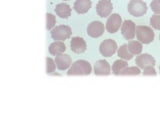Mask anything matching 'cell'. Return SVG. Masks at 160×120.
Wrapping results in <instances>:
<instances>
[{
  "label": "cell",
  "mask_w": 160,
  "mask_h": 120,
  "mask_svg": "<svg viewBox=\"0 0 160 120\" xmlns=\"http://www.w3.org/2000/svg\"><path fill=\"white\" fill-rule=\"evenodd\" d=\"M92 72V67L86 60H77L71 64L68 69L67 75H89Z\"/></svg>",
  "instance_id": "obj_1"
},
{
  "label": "cell",
  "mask_w": 160,
  "mask_h": 120,
  "mask_svg": "<svg viewBox=\"0 0 160 120\" xmlns=\"http://www.w3.org/2000/svg\"><path fill=\"white\" fill-rule=\"evenodd\" d=\"M136 37L138 41H140L142 44H149L154 40L155 34L151 27L138 25L136 26Z\"/></svg>",
  "instance_id": "obj_2"
},
{
  "label": "cell",
  "mask_w": 160,
  "mask_h": 120,
  "mask_svg": "<svg viewBox=\"0 0 160 120\" xmlns=\"http://www.w3.org/2000/svg\"><path fill=\"white\" fill-rule=\"evenodd\" d=\"M128 12L135 17H141L147 12V5L142 0H131L128 3Z\"/></svg>",
  "instance_id": "obj_3"
},
{
  "label": "cell",
  "mask_w": 160,
  "mask_h": 120,
  "mask_svg": "<svg viewBox=\"0 0 160 120\" xmlns=\"http://www.w3.org/2000/svg\"><path fill=\"white\" fill-rule=\"evenodd\" d=\"M71 28L67 25H59L51 29V32H50L52 39L55 41H64L71 36Z\"/></svg>",
  "instance_id": "obj_4"
},
{
  "label": "cell",
  "mask_w": 160,
  "mask_h": 120,
  "mask_svg": "<svg viewBox=\"0 0 160 120\" xmlns=\"http://www.w3.org/2000/svg\"><path fill=\"white\" fill-rule=\"evenodd\" d=\"M117 50V43L112 39H106L100 43L99 51L104 57H111Z\"/></svg>",
  "instance_id": "obj_5"
},
{
  "label": "cell",
  "mask_w": 160,
  "mask_h": 120,
  "mask_svg": "<svg viewBox=\"0 0 160 120\" xmlns=\"http://www.w3.org/2000/svg\"><path fill=\"white\" fill-rule=\"evenodd\" d=\"M121 25H122L121 16L117 13H112L111 15H109V17L106 21V26H105V28H106L107 32L113 34L118 31L120 27H121Z\"/></svg>",
  "instance_id": "obj_6"
},
{
  "label": "cell",
  "mask_w": 160,
  "mask_h": 120,
  "mask_svg": "<svg viewBox=\"0 0 160 120\" xmlns=\"http://www.w3.org/2000/svg\"><path fill=\"white\" fill-rule=\"evenodd\" d=\"M121 34L126 40H132L136 35V25L132 20H125L121 25Z\"/></svg>",
  "instance_id": "obj_7"
},
{
  "label": "cell",
  "mask_w": 160,
  "mask_h": 120,
  "mask_svg": "<svg viewBox=\"0 0 160 120\" xmlns=\"http://www.w3.org/2000/svg\"><path fill=\"white\" fill-rule=\"evenodd\" d=\"M113 5L110 0H99L96 4V12L100 17H107L112 12Z\"/></svg>",
  "instance_id": "obj_8"
},
{
  "label": "cell",
  "mask_w": 160,
  "mask_h": 120,
  "mask_svg": "<svg viewBox=\"0 0 160 120\" xmlns=\"http://www.w3.org/2000/svg\"><path fill=\"white\" fill-rule=\"evenodd\" d=\"M104 24L100 21H92L87 26V34L92 38H98L104 33Z\"/></svg>",
  "instance_id": "obj_9"
},
{
  "label": "cell",
  "mask_w": 160,
  "mask_h": 120,
  "mask_svg": "<svg viewBox=\"0 0 160 120\" xmlns=\"http://www.w3.org/2000/svg\"><path fill=\"white\" fill-rule=\"evenodd\" d=\"M155 63H156L155 58L148 53L139 54L136 57V60H135V64H136L140 69H144L148 66H154Z\"/></svg>",
  "instance_id": "obj_10"
},
{
  "label": "cell",
  "mask_w": 160,
  "mask_h": 120,
  "mask_svg": "<svg viewBox=\"0 0 160 120\" xmlns=\"http://www.w3.org/2000/svg\"><path fill=\"white\" fill-rule=\"evenodd\" d=\"M111 73V67L106 60L101 59L94 64V74L98 76H106Z\"/></svg>",
  "instance_id": "obj_11"
},
{
  "label": "cell",
  "mask_w": 160,
  "mask_h": 120,
  "mask_svg": "<svg viewBox=\"0 0 160 120\" xmlns=\"http://www.w3.org/2000/svg\"><path fill=\"white\" fill-rule=\"evenodd\" d=\"M70 48L74 53H83L87 48V44L85 40L81 37H73L70 41Z\"/></svg>",
  "instance_id": "obj_12"
},
{
  "label": "cell",
  "mask_w": 160,
  "mask_h": 120,
  "mask_svg": "<svg viewBox=\"0 0 160 120\" xmlns=\"http://www.w3.org/2000/svg\"><path fill=\"white\" fill-rule=\"evenodd\" d=\"M55 63H56V67L59 70H66L68 67L71 66L72 60L71 57L67 54H59L55 56Z\"/></svg>",
  "instance_id": "obj_13"
},
{
  "label": "cell",
  "mask_w": 160,
  "mask_h": 120,
  "mask_svg": "<svg viewBox=\"0 0 160 120\" xmlns=\"http://www.w3.org/2000/svg\"><path fill=\"white\" fill-rule=\"evenodd\" d=\"M91 0H76L73 4L74 10L79 14H84L88 12L91 8Z\"/></svg>",
  "instance_id": "obj_14"
},
{
  "label": "cell",
  "mask_w": 160,
  "mask_h": 120,
  "mask_svg": "<svg viewBox=\"0 0 160 120\" xmlns=\"http://www.w3.org/2000/svg\"><path fill=\"white\" fill-rule=\"evenodd\" d=\"M55 12L60 18L67 19L71 15V8L66 3H59L55 6Z\"/></svg>",
  "instance_id": "obj_15"
},
{
  "label": "cell",
  "mask_w": 160,
  "mask_h": 120,
  "mask_svg": "<svg viewBox=\"0 0 160 120\" xmlns=\"http://www.w3.org/2000/svg\"><path fill=\"white\" fill-rule=\"evenodd\" d=\"M65 50H66V46H65L63 41H54L49 45L48 48L49 53L53 55V56H57L59 54H62Z\"/></svg>",
  "instance_id": "obj_16"
},
{
  "label": "cell",
  "mask_w": 160,
  "mask_h": 120,
  "mask_svg": "<svg viewBox=\"0 0 160 120\" xmlns=\"http://www.w3.org/2000/svg\"><path fill=\"white\" fill-rule=\"evenodd\" d=\"M126 67H128V63L126 62V60L123 59L115 60L114 63L112 64V73L115 75H120Z\"/></svg>",
  "instance_id": "obj_17"
},
{
  "label": "cell",
  "mask_w": 160,
  "mask_h": 120,
  "mask_svg": "<svg viewBox=\"0 0 160 120\" xmlns=\"http://www.w3.org/2000/svg\"><path fill=\"white\" fill-rule=\"evenodd\" d=\"M128 49L132 55H139L142 51V43L137 40H131L128 42Z\"/></svg>",
  "instance_id": "obj_18"
},
{
  "label": "cell",
  "mask_w": 160,
  "mask_h": 120,
  "mask_svg": "<svg viewBox=\"0 0 160 120\" xmlns=\"http://www.w3.org/2000/svg\"><path fill=\"white\" fill-rule=\"evenodd\" d=\"M117 54H118V56L121 58V59H123V60H131L132 57H133L132 53L129 51L128 45L127 44L121 45V46L118 48Z\"/></svg>",
  "instance_id": "obj_19"
},
{
  "label": "cell",
  "mask_w": 160,
  "mask_h": 120,
  "mask_svg": "<svg viewBox=\"0 0 160 120\" xmlns=\"http://www.w3.org/2000/svg\"><path fill=\"white\" fill-rule=\"evenodd\" d=\"M46 29L47 30H51L53 29L55 23H56V19H55V16L51 13H46Z\"/></svg>",
  "instance_id": "obj_20"
},
{
  "label": "cell",
  "mask_w": 160,
  "mask_h": 120,
  "mask_svg": "<svg viewBox=\"0 0 160 120\" xmlns=\"http://www.w3.org/2000/svg\"><path fill=\"white\" fill-rule=\"evenodd\" d=\"M140 68L136 66H131V67H126L120 75H139L140 74Z\"/></svg>",
  "instance_id": "obj_21"
},
{
  "label": "cell",
  "mask_w": 160,
  "mask_h": 120,
  "mask_svg": "<svg viewBox=\"0 0 160 120\" xmlns=\"http://www.w3.org/2000/svg\"><path fill=\"white\" fill-rule=\"evenodd\" d=\"M150 25L156 30H160V14H154L150 17Z\"/></svg>",
  "instance_id": "obj_22"
},
{
  "label": "cell",
  "mask_w": 160,
  "mask_h": 120,
  "mask_svg": "<svg viewBox=\"0 0 160 120\" xmlns=\"http://www.w3.org/2000/svg\"><path fill=\"white\" fill-rule=\"evenodd\" d=\"M55 68H56V63H55V60H53L50 57H46V73L47 74H51L54 72Z\"/></svg>",
  "instance_id": "obj_23"
},
{
  "label": "cell",
  "mask_w": 160,
  "mask_h": 120,
  "mask_svg": "<svg viewBox=\"0 0 160 120\" xmlns=\"http://www.w3.org/2000/svg\"><path fill=\"white\" fill-rule=\"evenodd\" d=\"M142 74L145 75V76H155V75L157 74V72H156V70H155L154 66H148L143 69Z\"/></svg>",
  "instance_id": "obj_24"
},
{
  "label": "cell",
  "mask_w": 160,
  "mask_h": 120,
  "mask_svg": "<svg viewBox=\"0 0 160 120\" xmlns=\"http://www.w3.org/2000/svg\"><path fill=\"white\" fill-rule=\"evenodd\" d=\"M150 8L155 14H160V2L158 0H152L150 3Z\"/></svg>",
  "instance_id": "obj_25"
},
{
  "label": "cell",
  "mask_w": 160,
  "mask_h": 120,
  "mask_svg": "<svg viewBox=\"0 0 160 120\" xmlns=\"http://www.w3.org/2000/svg\"><path fill=\"white\" fill-rule=\"evenodd\" d=\"M159 72H160V66H159Z\"/></svg>",
  "instance_id": "obj_26"
},
{
  "label": "cell",
  "mask_w": 160,
  "mask_h": 120,
  "mask_svg": "<svg viewBox=\"0 0 160 120\" xmlns=\"http://www.w3.org/2000/svg\"><path fill=\"white\" fill-rule=\"evenodd\" d=\"M159 40H160V34H159Z\"/></svg>",
  "instance_id": "obj_27"
},
{
  "label": "cell",
  "mask_w": 160,
  "mask_h": 120,
  "mask_svg": "<svg viewBox=\"0 0 160 120\" xmlns=\"http://www.w3.org/2000/svg\"><path fill=\"white\" fill-rule=\"evenodd\" d=\"M64 1H68V0H64Z\"/></svg>",
  "instance_id": "obj_28"
},
{
  "label": "cell",
  "mask_w": 160,
  "mask_h": 120,
  "mask_svg": "<svg viewBox=\"0 0 160 120\" xmlns=\"http://www.w3.org/2000/svg\"><path fill=\"white\" fill-rule=\"evenodd\" d=\"M158 1H159V2H160V0H158Z\"/></svg>",
  "instance_id": "obj_29"
}]
</instances>
